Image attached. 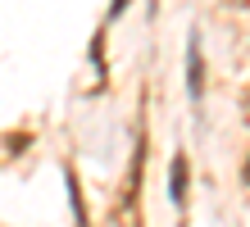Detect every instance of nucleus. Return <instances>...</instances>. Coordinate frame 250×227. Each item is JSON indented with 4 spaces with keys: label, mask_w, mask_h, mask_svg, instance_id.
<instances>
[{
    "label": "nucleus",
    "mask_w": 250,
    "mask_h": 227,
    "mask_svg": "<svg viewBox=\"0 0 250 227\" xmlns=\"http://www.w3.org/2000/svg\"><path fill=\"white\" fill-rule=\"evenodd\" d=\"M168 182H173V205H187V159L173 155V168H168Z\"/></svg>",
    "instance_id": "obj_1"
},
{
    "label": "nucleus",
    "mask_w": 250,
    "mask_h": 227,
    "mask_svg": "<svg viewBox=\"0 0 250 227\" xmlns=\"http://www.w3.org/2000/svg\"><path fill=\"white\" fill-rule=\"evenodd\" d=\"M246 123H250V91H246Z\"/></svg>",
    "instance_id": "obj_2"
},
{
    "label": "nucleus",
    "mask_w": 250,
    "mask_h": 227,
    "mask_svg": "<svg viewBox=\"0 0 250 227\" xmlns=\"http://www.w3.org/2000/svg\"><path fill=\"white\" fill-rule=\"evenodd\" d=\"M246 186H250V159H246Z\"/></svg>",
    "instance_id": "obj_3"
}]
</instances>
